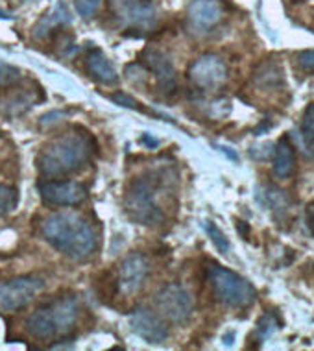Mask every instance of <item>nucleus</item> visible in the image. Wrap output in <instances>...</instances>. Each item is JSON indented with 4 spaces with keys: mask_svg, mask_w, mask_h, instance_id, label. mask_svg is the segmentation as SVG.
<instances>
[{
    "mask_svg": "<svg viewBox=\"0 0 314 351\" xmlns=\"http://www.w3.org/2000/svg\"><path fill=\"white\" fill-rule=\"evenodd\" d=\"M97 152V141L84 128L58 135L43 146L36 158L39 174L45 178H61L74 174L89 163Z\"/></svg>",
    "mask_w": 314,
    "mask_h": 351,
    "instance_id": "obj_1",
    "label": "nucleus"
},
{
    "mask_svg": "<svg viewBox=\"0 0 314 351\" xmlns=\"http://www.w3.org/2000/svg\"><path fill=\"white\" fill-rule=\"evenodd\" d=\"M41 231L52 248L73 261L89 259L98 248V235L93 224L74 211H60L47 217Z\"/></svg>",
    "mask_w": 314,
    "mask_h": 351,
    "instance_id": "obj_2",
    "label": "nucleus"
},
{
    "mask_svg": "<svg viewBox=\"0 0 314 351\" xmlns=\"http://www.w3.org/2000/svg\"><path fill=\"white\" fill-rule=\"evenodd\" d=\"M80 320V302L74 296H60L39 305L26 320V333L36 340L69 339Z\"/></svg>",
    "mask_w": 314,
    "mask_h": 351,
    "instance_id": "obj_3",
    "label": "nucleus"
},
{
    "mask_svg": "<svg viewBox=\"0 0 314 351\" xmlns=\"http://www.w3.org/2000/svg\"><path fill=\"white\" fill-rule=\"evenodd\" d=\"M163 185V178L154 172H146L128 185L124 194V211L133 222L152 228L163 224L165 213L159 206V193Z\"/></svg>",
    "mask_w": 314,
    "mask_h": 351,
    "instance_id": "obj_4",
    "label": "nucleus"
},
{
    "mask_svg": "<svg viewBox=\"0 0 314 351\" xmlns=\"http://www.w3.org/2000/svg\"><path fill=\"white\" fill-rule=\"evenodd\" d=\"M207 276H209V287H211L213 296L226 307L248 309L257 300L254 285L230 268L211 265V268L207 270Z\"/></svg>",
    "mask_w": 314,
    "mask_h": 351,
    "instance_id": "obj_5",
    "label": "nucleus"
},
{
    "mask_svg": "<svg viewBox=\"0 0 314 351\" xmlns=\"http://www.w3.org/2000/svg\"><path fill=\"white\" fill-rule=\"evenodd\" d=\"M109 12L124 30L145 34L157 25V10L152 0H109Z\"/></svg>",
    "mask_w": 314,
    "mask_h": 351,
    "instance_id": "obj_6",
    "label": "nucleus"
},
{
    "mask_svg": "<svg viewBox=\"0 0 314 351\" xmlns=\"http://www.w3.org/2000/svg\"><path fill=\"white\" fill-rule=\"evenodd\" d=\"M43 289L45 281L36 276H19L0 281V315H13L26 309Z\"/></svg>",
    "mask_w": 314,
    "mask_h": 351,
    "instance_id": "obj_7",
    "label": "nucleus"
},
{
    "mask_svg": "<svg viewBox=\"0 0 314 351\" xmlns=\"http://www.w3.org/2000/svg\"><path fill=\"white\" fill-rule=\"evenodd\" d=\"M156 309L167 322L183 326L193 316V298L182 285L169 283L156 294Z\"/></svg>",
    "mask_w": 314,
    "mask_h": 351,
    "instance_id": "obj_8",
    "label": "nucleus"
},
{
    "mask_svg": "<svg viewBox=\"0 0 314 351\" xmlns=\"http://www.w3.org/2000/svg\"><path fill=\"white\" fill-rule=\"evenodd\" d=\"M230 78L226 61L217 54H204L189 67V80L200 91L213 93L222 89Z\"/></svg>",
    "mask_w": 314,
    "mask_h": 351,
    "instance_id": "obj_9",
    "label": "nucleus"
},
{
    "mask_svg": "<svg viewBox=\"0 0 314 351\" xmlns=\"http://www.w3.org/2000/svg\"><path fill=\"white\" fill-rule=\"evenodd\" d=\"M37 191L41 194V200L52 207H76L84 204L87 198V189L78 182H54L45 180L37 183Z\"/></svg>",
    "mask_w": 314,
    "mask_h": 351,
    "instance_id": "obj_10",
    "label": "nucleus"
},
{
    "mask_svg": "<svg viewBox=\"0 0 314 351\" xmlns=\"http://www.w3.org/2000/svg\"><path fill=\"white\" fill-rule=\"evenodd\" d=\"M150 272V265L143 254L133 252L128 257H124L121 267L117 270V291L121 292L122 296H133L143 289L145 279Z\"/></svg>",
    "mask_w": 314,
    "mask_h": 351,
    "instance_id": "obj_11",
    "label": "nucleus"
},
{
    "mask_svg": "<svg viewBox=\"0 0 314 351\" xmlns=\"http://www.w3.org/2000/svg\"><path fill=\"white\" fill-rule=\"evenodd\" d=\"M141 63L150 73L163 93H174L178 87V74L172 65V61L165 52L157 49H146L141 54Z\"/></svg>",
    "mask_w": 314,
    "mask_h": 351,
    "instance_id": "obj_12",
    "label": "nucleus"
},
{
    "mask_svg": "<svg viewBox=\"0 0 314 351\" xmlns=\"http://www.w3.org/2000/svg\"><path fill=\"white\" fill-rule=\"evenodd\" d=\"M130 324H132L133 331L150 344H161L169 339V327L159 313L139 307L130 316Z\"/></svg>",
    "mask_w": 314,
    "mask_h": 351,
    "instance_id": "obj_13",
    "label": "nucleus"
},
{
    "mask_svg": "<svg viewBox=\"0 0 314 351\" xmlns=\"http://www.w3.org/2000/svg\"><path fill=\"white\" fill-rule=\"evenodd\" d=\"M187 17L194 30L209 32L222 21V6L218 0H193L189 4Z\"/></svg>",
    "mask_w": 314,
    "mask_h": 351,
    "instance_id": "obj_14",
    "label": "nucleus"
},
{
    "mask_svg": "<svg viewBox=\"0 0 314 351\" xmlns=\"http://www.w3.org/2000/svg\"><path fill=\"white\" fill-rule=\"evenodd\" d=\"M73 23V17H71V12L69 8L65 6L63 0H58L56 6H52L49 12L45 13L39 21L36 23V26L32 28V37L36 41H47L54 30L61 28V26H67Z\"/></svg>",
    "mask_w": 314,
    "mask_h": 351,
    "instance_id": "obj_15",
    "label": "nucleus"
},
{
    "mask_svg": "<svg viewBox=\"0 0 314 351\" xmlns=\"http://www.w3.org/2000/svg\"><path fill=\"white\" fill-rule=\"evenodd\" d=\"M261 196L274 218L279 222V226L290 224L294 220V202L287 191L276 187V185H266Z\"/></svg>",
    "mask_w": 314,
    "mask_h": 351,
    "instance_id": "obj_16",
    "label": "nucleus"
},
{
    "mask_svg": "<svg viewBox=\"0 0 314 351\" xmlns=\"http://www.w3.org/2000/svg\"><path fill=\"white\" fill-rule=\"evenodd\" d=\"M85 67L87 73L93 78L104 85H115L119 84V74H117L113 63L108 60V56L104 54L100 49H91L85 58Z\"/></svg>",
    "mask_w": 314,
    "mask_h": 351,
    "instance_id": "obj_17",
    "label": "nucleus"
},
{
    "mask_svg": "<svg viewBox=\"0 0 314 351\" xmlns=\"http://www.w3.org/2000/svg\"><path fill=\"white\" fill-rule=\"evenodd\" d=\"M296 169V148L292 146L289 137L278 141L274 150V174L279 180H287L294 174Z\"/></svg>",
    "mask_w": 314,
    "mask_h": 351,
    "instance_id": "obj_18",
    "label": "nucleus"
},
{
    "mask_svg": "<svg viewBox=\"0 0 314 351\" xmlns=\"http://www.w3.org/2000/svg\"><path fill=\"white\" fill-rule=\"evenodd\" d=\"M285 74L276 63H263L257 67L254 82L263 89H281L285 87Z\"/></svg>",
    "mask_w": 314,
    "mask_h": 351,
    "instance_id": "obj_19",
    "label": "nucleus"
},
{
    "mask_svg": "<svg viewBox=\"0 0 314 351\" xmlns=\"http://www.w3.org/2000/svg\"><path fill=\"white\" fill-rule=\"evenodd\" d=\"M19 204V193L17 189L10 187V185H0V217H6Z\"/></svg>",
    "mask_w": 314,
    "mask_h": 351,
    "instance_id": "obj_20",
    "label": "nucleus"
},
{
    "mask_svg": "<svg viewBox=\"0 0 314 351\" xmlns=\"http://www.w3.org/2000/svg\"><path fill=\"white\" fill-rule=\"evenodd\" d=\"M206 233L209 235V239H211V243L215 244V248L220 252V254H228L230 252V241H228V237L224 235L222 231H220V228H218L215 222H206Z\"/></svg>",
    "mask_w": 314,
    "mask_h": 351,
    "instance_id": "obj_21",
    "label": "nucleus"
},
{
    "mask_svg": "<svg viewBox=\"0 0 314 351\" xmlns=\"http://www.w3.org/2000/svg\"><path fill=\"white\" fill-rule=\"evenodd\" d=\"M300 134H302V139L305 141V145L313 148L314 146V104H311V106L307 108V111L303 113Z\"/></svg>",
    "mask_w": 314,
    "mask_h": 351,
    "instance_id": "obj_22",
    "label": "nucleus"
},
{
    "mask_svg": "<svg viewBox=\"0 0 314 351\" xmlns=\"http://www.w3.org/2000/svg\"><path fill=\"white\" fill-rule=\"evenodd\" d=\"M21 82V71L13 65L0 61V89H8Z\"/></svg>",
    "mask_w": 314,
    "mask_h": 351,
    "instance_id": "obj_23",
    "label": "nucleus"
},
{
    "mask_svg": "<svg viewBox=\"0 0 314 351\" xmlns=\"http://www.w3.org/2000/svg\"><path fill=\"white\" fill-rule=\"evenodd\" d=\"M74 10L80 17L91 19L98 12V8L102 4V0H73Z\"/></svg>",
    "mask_w": 314,
    "mask_h": 351,
    "instance_id": "obj_24",
    "label": "nucleus"
},
{
    "mask_svg": "<svg viewBox=\"0 0 314 351\" xmlns=\"http://www.w3.org/2000/svg\"><path fill=\"white\" fill-rule=\"evenodd\" d=\"M296 67L305 74H314V50H302L294 56Z\"/></svg>",
    "mask_w": 314,
    "mask_h": 351,
    "instance_id": "obj_25",
    "label": "nucleus"
},
{
    "mask_svg": "<svg viewBox=\"0 0 314 351\" xmlns=\"http://www.w3.org/2000/svg\"><path fill=\"white\" fill-rule=\"evenodd\" d=\"M111 100L122 108H128V109H137V111H145V109L141 108V104L137 100H133L130 95H124V93H115V95H111Z\"/></svg>",
    "mask_w": 314,
    "mask_h": 351,
    "instance_id": "obj_26",
    "label": "nucleus"
},
{
    "mask_svg": "<svg viewBox=\"0 0 314 351\" xmlns=\"http://www.w3.org/2000/svg\"><path fill=\"white\" fill-rule=\"evenodd\" d=\"M278 326H279V322L274 320L272 315H265L259 320V324H257V329H259V333L270 335L272 331H276V329H278Z\"/></svg>",
    "mask_w": 314,
    "mask_h": 351,
    "instance_id": "obj_27",
    "label": "nucleus"
},
{
    "mask_svg": "<svg viewBox=\"0 0 314 351\" xmlns=\"http://www.w3.org/2000/svg\"><path fill=\"white\" fill-rule=\"evenodd\" d=\"M61 117H65V113H61V111H52V113H49V115H43L41 121H39V124H41L43 128L50 126L52 122H56L58 119H61Z\"/></svg>",
    "mask_w": 314,
    "mask_h": 351,
    "instance_id": "obj_28",
    "label": "nucleus"
},
{
    "mask_svg": "<svg viewBox=\"0 0 314 351\" xmlns=\"http://www.w3.org/2000/svg\"><path fill=\"white\" fill-rule=\"evenodd\" d=\"M307 224H309V230H311V233L314 235V200L307 206Z\"/></svg>",
    "mask_w": 314,
    "mask_h": 351,
    "instance_id": "obj_29",
    "label": "nucleus"
},
{
    "mask_svg": "<svg viewBox=\"0 0 314 351\" xmlns=\"http://www.w3.org/2000/svg\"><path fill=\"white\" fill-rule=\"evenodd\" d=\"M237 231L241 233L246 241L250 239V226L246 224V222H242V220H237Z\"/></svg>",
    "mask_w": 314,
    "mask_h": 351,
    "instance_id": "obj_30",
    "label": "nucleus"
},
{
    "mask_svg": "<svg viewBox=\"0 0 314 351\" xmlns=\"http://www.w3.org/2000/svg\"><path fill=\"white\" fill-rule=\"evenodd\" d=\"M220 152H222V154H226V156H228L231 161H239V156H237L235 152H231V148H228V146H220Z\"/></svg>",
    "mask_w": 314,
    "mask_h": 351,
    "instance_id": "obj_31",
    "label": "nucleus"
},
{
    "mask_svg": "<svg viewBox=\"0 0 314 351\" xmlns=\"http://www.w3.org/2000/svg\"><path fill=\"white\" fill-rule=\"evenodd\" d=\"M143 141H145V143L148 146H152V148H156V146H159V141H156V139H148V137H143Z\"/></svg>",
    "mask_w": 314,
    "mask_h": 351,
    "instance_id": "obj_32",
    "label": "nucleus"
},
{
    "mask_svg": "<svg viewBox=\"0 0 314 351\" xmlns=\"http://www.w3.org/2000/svg\"><path fill=\"white\" fill-rule=\"evenodd\" d=\"M0 19H12V15H10V13L2 12V10H0Z\"/></svg>",
    "mask_w": 314,
    "mask_h": 351,
    "instance_id": "obj_33",
    "label": "nucleus"
},
{
    "mask_svg": "<svg viewBox=\"0 0 314 351\" xmlns=\"http://www.w3.org/2000/svg\"><path fill=\"white\" fill-rule=\"evenodd\" d=\"M296 2H303V0H296Z\"/></svg>",
    "mask_w": 314,
    "mask_h": 351,
    "instance_id": "obj_34",
    "label": "nucleus"
},
{
    "mask_svg": "<svg viewBox=\"0 0 314 351\" xmlns=\"http://www.w3.org/2000/svg\"><path fill=\"white\" fill-rule=\"evenodd\" d=\"M25 2H32V0H25Z\"/></svg>",
    "mask_w": 314,
    "mask_h": 351,
    "instance_id": "obj_35",
    "label": "nucleus"
}]
</instances>
